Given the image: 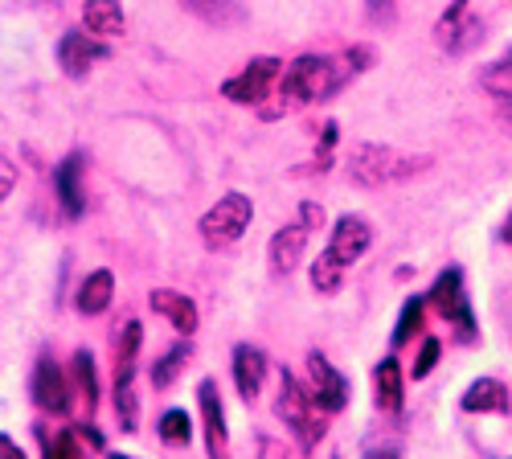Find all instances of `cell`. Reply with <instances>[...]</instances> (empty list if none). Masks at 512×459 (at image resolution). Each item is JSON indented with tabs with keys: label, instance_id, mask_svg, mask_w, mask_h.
<instances>
[{
	"label": "cell",
	"instance_id": "obj_38",
	"mask_svg": "<svg viewBox=\"0 0 512 459\" xmlns=\"http://www.w3.org/2000/svg\"><path fill=\"white\" fill-rule=\"evenodd\" d=\"M107 459H132V455H107Z\"/></svg>",
	"mask_w": 512,
	"mask_h": 459
},
{
	"label": "cell",
	"instance_id": "obj_17",
	"mask_svg": "<svg viewBox=\"0 0 512 459\" xmlns=\"http://www.w3.org/2000/svg\"><path fill=\"white\" fill-rule=\"evenodd\" d=\"M308 226L304 222H291V226H283L275 238H271V267H275V275H291L295 267L304 263V246H308Z\"/></svg>",
	"mask_w": 512,
	"mask_h": 459
},
{
	"label": "cell",
	"instance_id": "obj_11",
	"mask_svg": "<svg viewBox=\"0 0 512 459\" xmlns=\"http://www.w3.org/2000/svg\"><path fill=\"white\" fill-rule=\"evenodd\" d=\"M33 402L41 410H50V414H66L70 410V382H66V373L54 357H41L37 369H33Z\"/></svg>",
	"mask_w": 512,
	"mask_h": 459
},
{
	"label": "cell",
	"instance_id": "obj_9",
	"mask_svg": "<svg viewBox=\"0 0 512 459\" xmlns=\"http://www.w3.org/2000/svg\"><path fill=\"white\" fill-rule=\"evenodd\" d=\"M308 394L324 414H340L349 406V378L324 353H308Z\"/></svg>",
	"mask_w": 512,
	"mask_h": 459
},
{
	"label": "cell",
	"instance_id": "obj_31",
	"mask_svg": "<svg viewBox=\"0 0 512 459\" xmlns=\"http://www.w3.org/2000/svg\"><path fill=\"white\" fill-rule=\"evenodd\" d=\"M336 132H340L336 123H324V132H320V156H316V160H320V164H316L320 173L328 169V160H332V148H336Z\"/></svg>",
	"mask_w": 512,
	"mask_h": 459
},
{
	"label": "cell",
	"instance_id": "obj_30",
	"mask_svg": "<svg viewBox=\"0 0 512 459\" xmlns=\"http://www.w3.org/2000/svg\"><path fill=\"white\" fill-rule=\"evenodd\" d=\"M439 349H443V345H439L435 337H426V341H422V349H418V361H414V382H422L426 373H431V369L439 365Z\"/></svg>",
	"mask_w": 512,
	"mask_h": 459
},
{
	"label": "cell",
	"instance_id": "obj_27",
	"mask_svg": "<svg viewBox=\"0 0 512 459\" xmlns=\"http://www.w3.org/2000/svg\"><path fill=\"white\" fill-rule=\"evenodd\" d=\"M115 414H119V431H127V435L140 431V398H136V386L132 382H119L115 386Z\"/></svg>",
	"mask_w": 512,
	"mask_h": 459
},
{
	"label": "cell",
	"instance_id": "obj_22",
	"mask_svg": "<svg viewBox=\"0 0 512 459\" xmlns=\"http://www.w3.org/2000/svg\"><path fill=\"white\" fill-rule=\"evenodd\" d=\"M480 87H484L492 99H500L504 107H512V50H508L504 58H496V62L484 66Z\"/></svg>",
	"mask_w": 512,
	"mask_h": 459
},
{
	"label": "cell",
	"instance_id": "obj_18",
	"mask_svg": "<svg viewBox=\"0 0 512 459\" xmlns=\"http://www.w3.org/2000/svg\"><path fill=\"white\" fill-rule=\"evenodd\" d=\"M459 406L467 414H508L512 402H508V386L500 378H480V382L467 386V394L459 398Z\"/></svg>",
	"mask_w": 512,
	"mask_h": 459
},
{
	"label": "cell",
	"instance_id": "obj_13",
	"mask_svg": "<svg viewBox=\"0 0 512 459\" xmlns=\"http://www.w3.org/2000/svg\"><path fill=\"white\" fill-rule=\"evenodd\" d=\"M148 308H152L156 316H164L168 324L181 332V337H193L197 324H201L197 304H193L189 296H181V291H173V287H156L152 296H148Z\"/></svg>",
	"mask_w": 512,
	"mask_h": 459
},
{
	"label": "cell",
	"instance_id": "obj_20",
	"mask_svg": "<svg viewBox=\"0 0 512 459\" xmlns=\"http://www.w3.org/2000/svg\"><path fill=\"white\" fill-rule=\"evenodd\" d=\"M115 296V275L111 271H91L78 287V312L82 316H103Z\"/></svg>",
	"mask_w": 512,
	"mask_h": 459
},
{
	"label": "cell",
	"instance_id": "obj_12",
	"mask_svg": "<svg viewBox=\"0 0 512 459\" xmlns=\"http://www.w3.org/2000/svg\"><path fill=\"white\" fill-rule=\"evenodd\" d=\"M103 58H107V46H103V41H95V33L70 29V33H62V41H58V62H62V70H66L70 78H87V70H91L95 62H103Z\"/></svg>",
	"mask_w": 512,
	"mask_h": 459
},
{
	"label": "cell",
	"instance_id": "obj_21",
	"mask_svg": "<svg viewBox=\"0 0 512 459\" xmlns=\"http://www.w3.org/2000/svg\"><path fill=\"white\" fill-rule=\"evenodd\" d=\"M140 345H144V328H140V320H127L123 332H119V341H115V386L136 378Z\"/></svg>",
	"mask_w": 512,
	"mask_h": 459
},
{
	"label": "cell",
	"instance_id": "obj_36",
	"mask_svg": "<svg viewBox=\"0 0 512 459\" xmlns=\"http://www.w3.org/2000/svg\"><path fill=\"white\" fill-rule=\"evenodd\" d=\"M369 459H398V455H394V451H373Z\"/></svg>",
	"mask_w": 512,
	"mask_h": 459
},
{
	"label": "cell",
	"instance_id": "obj_24",
	"mask_svg": "<svg viewBox=\"0 0 512 459\" xmlns=\"http://www.w3.org/2000/svg\"><path fill=\"white\" fill-rule=\"evenodd\" d=\"M181 5L189 13H197L201 21H209V25H234V21H242V9L234 5V0H181Z\"/></svg>",
	"mask_w": 512,
	"mask_h": 459
},
{
	"label": "cell",
	"instance_id": "obj_4",
	"mask_svg": "<svg viewBox=\"0 0 512 459\" xmlns=\"http://www.w3.org/2000/svg\"><path fill=\"white\" fill-rule=\"evenodd\" d=\"M275 410H279V419L291 427L295 443H300L304 451H316V443L324 439V410L312 402L308 386H300V378H295L291 369L279 373V402H275Z\"/></svg>",
	"mask_w": 512,
	"mask_h": 459
},
{
	"label": "cell",
	"instance_id": "obj_5",
	"mask_svg": "<svg viewBox=\"0 0 512 459\" xmlns=\"http://www.w3.org/2000/svg\"><path fill=\"white\" fill-rule=\"evenodd\" d=\"M250 218H254V205H250V197L246 193H226V197H218V205L201 218V242L209 246V250H226V246H234L246 230H250Z\"/></svg>",
	"mask_w": 512,
	"mask_h": 459
},
{
	"label": "cell",
	"instance_id": "obj_16",
	"mask_svg": "<svg viewBox=\"0 0 512 459\" xmlns=\"http://www.w3.org/2000/svg\"><path fill=\"white\" fill-rule=\"evenodd\" d=\"M263 378H267V353L259 345H238L234 349V386L246 402L259 398L263 390Z\"/></svg>",
	"mask_w": 512,
	"mask_h": 459
},
{
	"label": "cell",
	"instance_id": "obj_32",
	"mask_svg": "<svg viewBox=\"0 0 512 459\" xmlns=\"http://www.w3.org/2000/svg\"><path fill=\"white\" fill-rule=\"evenodd\" d=\"M13 189H17V164L0 152V201H5Z\"/></svg>",
	"mask_w": 512,
	"mask_h": 459
},
{
	"label": "cell",
	"instance_id": "obj_1",
	"mask_svg": "<svg viewBox=\"0 0 512 459\" xmlns=\"http://www.w3.org/2000/svg\"><path fill=\"white\" fill-rule=\"evenodd\" d=\"M369 58H373V54L361 50V46L349 50V54H340V58H320V54L295 58V62L279 74V82H275V99H279V103L267 107L263 115H267V119H279V115H287V111H295V107L332 99L357 70H365Z\"/></svg>",
	"mask_w": 512,
	"mask_h": 459
},
{
	"label": "cell",
	"instance_id": "obj_33",
	"mask_svg": "<svg viewBox=\"0 0 512 459\" xmlns=\"http://www.w3.org/2000/svg\"><path fill=\"white\" fill-rule=\"evenodd\" d=\"M300 222H304L308 230H320V226H324V210H320L316 201H304V205H300Z\"/></svg>",
	"mask_w": 512,
	"mask_h": 459
},
{
	"label": "cell",
	"instance_id": "obj_8",
	"mask_svg": "<svg viewBox=\"0 0 512 459\" xmlns=\"http://www.w3.org/2000/svg\"><path fill=\"white\" fill-rule=\"evenodd\" d=\"M435 41L447 54H467L484 41V21L472 13V0H451V9L435 25Z\"/></svg>",
	"mask_w": 512,
	"mask_h": 459
},
{
	"label": "cell",
	"instance_id": "obj_6",
	"mask_svg": "<svg viewBox=\"0 0 512 459\" xmlns=\"http://www.w3.org/2000/svg\"><path fill=\"white\" fill-rule=\"evenodd\" d=\"M426 300L439 308V316H443L447 324L459 328V337H463V341H472V337H476V316H472V304H467L463 271H459V267H447V271L435 279V287H431V296H426Z\"/></svg>",
	"mask_w": 512,
	"mask_h": 459
},
{
	"label": "cell",
	"instance_id": "obj_37",
	"mask_svg": "<svg viewBox=\"0 0 512 459\" xmlns=\"http://www.w3.org/2000/svg\"><path fill=\"white\" fill-rule=\"evenodd\" d=\"M504 123H508V128H512V107H504Z\"/></svg>",
	"mask_w": 512,
	"mask_h": 459
},
{
	"label": "cell",
	"instance_id": "obj_14",
	"mask_svg": "<svg viewBox=\"0 0 512 459\" xmlns=\"http://www.w3.org/2000/svg\"><path fill=\"white\" fill-rule=\"evenodd\" d=\"M54 189H58V201H62V214L70 222H78L82 210H87V189H82V152H70L54 169Z\"/></svg>",
	"mask_w": 512,
	"mask_h": 459
},
{
	"label": "cell",
	"instance_id": "obj_19",
	"mask_svg": "<svg viewBox=\"0 0 512 459\" xmlns=\"http://www.w3.org/2000/svg\"><path fill=\"white\" fill-rule=\"evenodd\" d=\"M82 25H87V33L95 37H119L127 17H123V5L119 0H82Z\"/></svg>",
	"mask_w": 512,
	"mask_h": 459
},
{
	"label": "cell",
	"instance_id": "obj_34",
	"mask_svg": "<svg viewBox=\"0 0 512 459\" xmlns=\"http://www.w3.org/2000/svg\"><path fill=\"white\" fill-rule=\"evenodd\" d=\"M394 17V0H369V21H390Z\"/></svg>",
	"mask_w": 512,
	"mask_h": 459
},
{
	"label": "cell",
	"instance_id": "obj_10",
	"mask_svg": "<svg viewBox=\"0 0 512 459\" xmlns=\"http://www.w3.org/2000/svg\"><path fill=\"white\" fill-rule=\"evenodd\" d=\"M197 402H201V423H205L209 459H230V431H226V410H222L218 382L205 378V382L197 386Z\"/></svg>",
	"mask_w": 512,
	"mask_h": 459
},
{
	"label": "cell",
	"instance_id": "obj_3",
	"mask_svg": "<svg viewBox=\"0 0 512 459\" xmlns=\"http://www.w3.org/2000/svg\"><path fill=\"white\" fill-rule=\"evenodd\" d=\"M426 164H431L426 156H410V152H398L390 144H353L349 148V177L365 189L410 181L414 173L426 169Z\"/></svg>",
	"mask_w": 512,
	"mask_h": 459
},
{
	"label": "cell",
	"instance_id": "obj_28",
	"mask_svg": "<svg viewBox=\"0 0 512 459\" xmlns=\"http://www.w3.org/2000/svg\"><path fill=\"white\" fill-rule=\"evenodd\" d=\"M422 316H426V300H422V296L406 300V308H402V316H398V328H394V345H398V349L422 328Z\"/></svg>",
	"mask_w": 512,
	"mask_h": 459
},
{
	"label": "cell",
	"instance_id": "obj_25",
	"mask_svg": "<svg viewBox=\"0 0 512 459\" xmlns=\"http://www.w3.org/2000/svg\"><path fill=\"white\" fill-rule=\"evenodd\" d=\"M74 382H78L82 398H87V414H95V406H99V373H95V357L87 349L74 353Z\"/></svg>",
	"mask_w": 512,
	"mask_h": 459
},
{
	"label": "cell",
	"instance_id": "obj_26",
	"mask_svg": "<svg viewBox=\"0 0 512 459\" xmlns=\"http://www.w3.org/2000/svg\"><path fill=\"white\" fill-rule=\"evenodd\" d=\"M160 439H164L168 447H189V439H193V419H189V410H181V406L164 410V414H160Z\"/></svg>",
	"mask_w": 512,
	"mask_h": 459
},
{
	"label": "cell",
	"instance_id": "obj_15",
	"mask_svg": "<svg viewBox=\"0 0 512 459\" xmlns=\"http://www.w3.org/2000/svg\"><path fill=\"white\" fill-rule=\"evenodd\" d=\"M373 402L377 410L386 414H398L402 402H406V378H402V365L398 357H381L377 369H373Z\"/></svg>",
	"mask_w": 512,
	"mask_h": 459
},
{
	"label": "cell",
	"instance_id": "obj_7",
	"mask_svg": "<svg viewBox=\"0 0 512 459\" xmlns=\"http://www.w3.org/2000/svg\"><path fill=\"white\" fill-rule=\"evenodd\" d=\"M279 74H283V62L279 58H254L242 74H234V78L222 82V95L230 103H242V107H263V99L275 91Z\"/></svg>",
	"mask_w": 512,
	"mask_h": 459
},
{
	"label": "cell",
	"instance_id": "obj_29",
	"mask_svg": "<svg viewBox=\"0 0 512 459\" xmlns=\"http://www.w3.org/2000/svg\"><path fill=\"white\" fill-rule=\"evenodd\" d=\"M46 459H87V451H82L74 431H62V435H54L46 443Z\"/></svg>",
	"mask_w": 512,
	"mask_h": 459
},
{
	"label": "cell",
	"instance_id": "obj_35",
	"mask_svg": "<svg viewBox=\"0 0 512 459\" xmlns=\"http://www.w3.org/2000/svg\"><path fill=\"white\" fill-rule=\"evenodd\" d=\"M0 459H29V455H25V447H21L17 439H9V435H0Z\"/></svg>",
	"mask_w": 512,
	"mask_h": 459
},
{
	"label": "cell",
	"instance_id": "obj_2",
	"mask_svg": "<svg viewBox=\"0 0 512 459\" xmlns=\"http://www.w3.org/2000/svg\"><path fill=\"white\" fill-rule=\"evenodd\" d=\"M369 242H373V230L357 214H345L332 226V238L324 246V255L312 263V287L320 291V296H336L340 283H345V275H349V267L369 250Z\"/></svg>",
	"mask_w": 512,
	"mask_h": 459
},
{
	"label": "cell",
	"instance_id": "obj_23",
	"mask_svg": "<svg viewBox=\"0 0 512 459\" xmlns=\"http://www.w3.org/2000/svg\"><path fill=\"white\" fill-rule=\"evenodd\" d=\"M189 357H193L189 341H185V345H173V349H168V353H164V357L152 365V386H156V390L173 386V382H177V373L189 365Z\"/></svg>",
	"mask_w": 512,
	"mask_h": 459
}]
</instances>
